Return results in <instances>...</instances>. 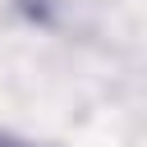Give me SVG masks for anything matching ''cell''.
Segmentation results:
<instances>
[{
  "mask_svg": "<svg viewBox=\"0 0 147 147\" xmlns=\"http://www.w3.org/2000/svg\"><path fill=\"white\" fill-rule=\"evenodd\" d=\"M0 147H32V142H23V138H14V133L0 129Z\"/></svg>",
  "mask_w": 147,
  "mask_h": 147,
  "instance_id": "cell-1",
  "label": "cell"
}]
</instances>
